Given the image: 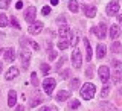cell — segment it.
<instances>
[{
  "instance_id": "obj_20",
  "label": "cell",
  "mask_w": 122,
  "mask_h": 111,
  "mask_svg": "<svg viewBox=\"0 0 122 111\" xmlns=\"http://www.w3.org/2000/svg\"><path fill=\"white\" fill-rule=\"evenodd\" d=\"M112 66L114 68V73H122V63L117 59H113L112 61Z\"/></svg>"
},
{
  "instance_id": "obj_40",
  "label": "cell",
  "mask_w": 122,
  "mask_h": 111,
  "mask_svg": "<svg viewBox=\"0 0 122 111\" xmlns=\"http://www.w3.org/2000/svg\"><path fill=\"white\" fill-rule=\"evenodd\" d=\"M15 8H17V9H21V8H23V2H17V5H15Z\"/></svg>"
},
{
  "instance_id": "obj_39",
  "label": "cell",
  "mask_w": 122,
  "mask_h": 111,
  "mask_svg": "<svg viewBox=\"0 0 122 111\" xmlns=\"http://www.w3.org/2000/svg\"><path fill=\"white\" fill-rule=\"evenodd\" d=\"M64 61H66V58H64V56H63V58H61V59L58 61V63H56V66H55V67H56V68H60L61 66H63V63H64Z\"/></svg>"
},
{
  "instance_id": "obj_16",
  "label": "cell",
  "mask_w": 122,
  "mask_h": 111,
  "mask_svg": "<svg viewBox=\"0 0 122 111\" xmlns=\"http://www.w3.org/2000/svg\"><path fill=\"white\" fill-rule=\"evenodd\" d=\"M17 76H18V68L17 67H11L9 70H8V73L5 75V78L8 79V81H11V79L17 78Z\"/></svg>"
},
{
  "instance_id": "obj_11",
  "label": "cell",
  "mask_w": 122,
  "mask_h": 111,
  "mask_svg": "<svg viewBox=\"0 0 122 111\" xmlns=\"http://www.w3.org/2000/svg\"><path fill=\"white\" fill-rule=\"evenodd\" d=\"M58 34H60V37L63 38V40H66V38H70V35H72L70 29H69L66 24H61V28H60V30H58Z\"/></svg>"
},
{
  "instance_id": "obj_45",
  "label": "cell",
  "mask_w": 122,
  "mask_h": 111,
  "mask_svg": "<svg viewBox=\"0 0 122 111\" xmlns=\"http://www.w3.org/2000/svg\"><path fill=\"white\" fill-rule=\"evenodd\" d=\"M0 55H2V49H0Z\"/></svg>"
},
{
  "instance_id": "obj_36",
  "label": "cell",
  "mask_w": 122,
  "mask_h": 111,
  "mask_svg": "<svg viewBox=\"0 0 122 111\" xmlns=\"http://www.w3.org/2000/svg\"><path fill=\"white\" fill-rule=\"evenodd\" d=\"M51 12H52V11H51V6H44L43 9H41V14H43V15H49Z\"/></svg>"
},
{
  "instance_id": "obj_1",
  "label": "cell",
  "mask_w": 122,
  "mask_h": 111,
  "mask_svg": "<svg viewBox=\"0 0 122 111\" xmlns=\"http://www.w3.org/2000/svg\"><path fill=\"white\" fill-rule=\"evenodd\" d=\"M79 91H81V97H82V99H86V101H90V99H93L95 93H96V87H95V84L87 82Z\"/></svg>"
},
{
  "instance_id": "obj_35",
  "label": "cell",
  "mask_w": 122,
  "mask_h": 111,
  "mask_svg": "<svg viewBox=\"0 0 122 111\" xmlns=\"http://www.w3.org/2000/svg\"><path fill=\"white\" fill-rule=\"evenodd\" d=\"M40 104H41V97L38 96L37 99H34V101L30 102V106H32V108H34V106H37V105H40Z\"/></svg>"
},
{
  "instance_id": "obj_37",
  "label": "cell",
  "mask_w": 122,
  "mask_h": 111,
  "mask_svg": "<svg viewBox=\"0 0 122 111\" xmlns=\"http://www.w3.org/2000/svg\"><path fill=\"white\" fill-rule=\"evenodd\" d=\"M55 58H56V52L55 50H51V52H49V59L52 61V59H55Z\"/></svg>"
},
{
  "instance_id": "obj_6",
  "label": "cell",
  "mask_w": 122,
  "mask_h": 111,
  "mask_svg": "<svg viewBox=\"0 0 122 111\" xmlns=\"http://www.w3.org/2000/svg\"><path fill=\"white\" fill-rule=\"evenodd\" d=\"M43 28H44V24L41 21H34V23H30L29 24V34L30 35H37V34H40L41 30H43Z\"/></svg>"
},
{
  "instance_id": "obj_25",
  "label": "cell",
  "mask_w": 122,
  "mask_h": 111,
  "mask_svg": "<svg viewBox=\"0 0 122 111\" xmlns=\"http://www.w3.org/2000/svg\"><path fill=\"white\" fill-rule=\"evenodd\" d=\"M8 26V17L5 14H0V28H5Z\"/></svg>"
},
{
  "instance_id": "obj_10",
  "label": "cell",
  "mask_w": 122,
  "mask_h": 111,
  "mask_svg": "<svg viewBox=\"0 0 122 111\" xmlns=\"http://www.w3.org/2000/svg\"><path fill=\"white\" fill-rule=\"evenodd\" d=\"M82 11H84V14H86V17H89V18H93L95 15H96V8L95 6L82 5Z\"/></svg>"
},
{
  "instance_id": "obj_12",
  "label": "cell",
  "mask_w": 122,
  "mask_h": 111,
  "mask_svg": "<svg viewBox=\"0 0 122 111\" xmlns=\"http://www.w3.org/2000/svg\"><path fill=\"white\" fill-rule=\"evenodd\" d=\"M3 58H5L6 63H12L14 58H15V50H14V49H11V47L6 49L5 53H3Z\"/></svg>"
},
{
  "instance_id": "obj_9",
  "label": "cell",
  "mask_w": 122,
  "mask_h": 111,
  "mask_svg": "<svg viewBox=\"0 0 122 111\" xmlns=\"http://www.w3.org/2000/svg\"><path fill=\"white\" fill-rule=\"evenodd\" d=\"M99 79H101L104 84L108 82V79H110V70H108V67H107V66H101V67H99Z\"/></svg>"
},
{
  "instance_id": "obj_26",
  "label": "cell",
  "mask_w": 122,
  "mask_h": 111,
  "mask_svg": "<svg viewBox=\"0 0 122 111\" xmlns=\"http://www.w3.org/2000/svg\"><path fill=\"white\" fill-rule=\"evenodd\" d=\"M11 5V0H0V9H8Z\"/></svg>"
},
{
  "instance_id": "obj_4",
  "label": "cell",
  "mask_w": 122,
  "mask_h": 111,
  "mask_svg": "<svg viewBox=\"0 0 122 111\" xmlns=\"http://www.w3.org/2000/svg\"><path fill=\"white\" fill-rule=\"evenodd\" d=\"M105 12L108 17H113V15H116L117 12H119V3L116 2V0H113V2H110L108 5H107L105 8Z\"/></svg>"
},
{
  "instance_id": "obj_14",
  "label": "cell",
  "mask_w": 122,
  "mask_h": 111,
  "mask_svg": "<svg viewBox=\"0 0 122 111\" xmlns=\"http://www.w3.org/2000/svg\"><path fill=\"white\" fill-rule=\"evenodd\" d=\"M69 97H70V91H67V90H61V91H58V94H56V101L58 102H64V101H67Z\"/></svg>"
},
{
  "instance_id": "obj_34",
  "label": "cell",
  "mask_w": 122,
  "mask_h": 111,
  "mask_svg": "<svg viewBox=\"0 0 122 111\" xmlns=\"http://www.w3.org/2000/svg\"><path fill=\"white\" fill-rule=\"evenodd\" d=\"M40 68H41V72H43V75H47L49 73V66H47V64H41V66H40Z\"/></svg>"
},
{
  "instance_id": "obj_3",
  "label": "cell",
  "mask_w": 122,
  "mask_h": 111,
  "mask_svg": "<svg viewBox=\"0 0 122 111\" xmlns=\"http://www.w3.org/2000/svg\"><path fill=\"white\" fill-rule=\"evenodd\" d=\"M92 32H93L98 38L104 40V38H107V24L105 23H99L98 28H92Z\"/></svg>"
},
{
  "instance_id": "obj_38",
  "label": "cell",
  "mask_w": 122,
  "mask_h": 111,
  "mask_svg": "<svg viewBox=\"0 0 122 111\" xmlns=\"http://www.w3.org/2000/svg\"><path fill=\"white\" fill-rule=\"evenodd\" d=\"M43 111H58V110H56V106H44Z\"/></svg>"
},
{
  "instance_id": "obj_43",
  "label": "cell",
  "mask_w": 122,
  "mask_h": 111,
  "mask_svg": "<svg viewBox=\"0 0 122 111\" xmlns=\"http://www.w3.org/2000/svg\"><path fill=\"white\" fill-rule=\"evenodd\" d=\"M51 3H52L53 6H55V5H58V0H51Z\"/></svg>"
},
{
  "instance_id": "obj_31",
  "label": "cell",
  "mask_w": 122,
  "mask_h": 111,
  "mask_svg": "<svg viewBox=\"0 0 122 111\" xmlns=\"http://www.w3.org/2000/svg\"><path fill=\"white\" fill-rule=\"evenodd\" d=\"M67 46H69V43H67V41L61 40L60 43H58V49H61V50H64V49H67Z\"/></svg>"
},
{
  "instance_id": "obj_23",
  "label": "cell",
  "mask_w": 122,
  "mask_h": 111,
  "mask_svg": "<svg viewBox=\"0 0 122 111\" xmlns=\"http://www.w3.org/2000/svg\"><path fill=\"white\" fill-rule=\"evenodd\" d=\"M70 88L72 90H78L79 88V79L78 78H75V79H72V81H70Z\"/></svg>"
},
{
  "instance_id": "obj_7",
  "label": "cell",
  "mask_w": 122,
  "mask_h": 111,
  "mask_svg": "<svg viewBox=\"0 0 122 111\" xmlns=\"http://www.w3.org/2000/svg\"><path fill=\"white\" fill-rule=\"evenodd\" d=\"M20 59H21L23 68H28V67H29V61H30V52L28 50V49H21V52H20Z\"/></svg>"
},
{
  "instance_id": "obj_29",
  "label": "cell",
  "mask_w": 122,
  "mask_h": 111,
  "mask_svg": "<svg viewBox=\"0 0 122 111\" xmlns=\"http://www.w3.org/2000/svg\"><path fill=\"white\" fill-rule=\"evenodd\" d=\"M11 26H12V28H15V29H20V24H18V20H17V18H15V17H12V18H11Z\"/></svg>"
},
{
  "instance_id": "obj_18",
  "label": "cell",
  "mask_w": 122,
  "mask_h": 111,
  "mask_svg": "<svg viewBox=\"0 0 122 111\" xmlns=\"http://www.w3.org/2000/svg\"><path fill=\"white\" fill-rule=\"evenodd\" d=\"M84 46H86V55H87V61L92 59V47H90V41L87 38H84Z\"/></svg>"
},
{
  "instance_id": "obj_27",
  "label": "cell",
  "mask_w": 122,
  "mask_h": 111,
  "mask_svg": "<svg viewBox=\"0 0 122 111\" xmlns=\"http://www.w3.org/2000/svg\"><path fill=\"white\" fill-rule=\"evenodd\" d=\"M112 52H114V53H119V52H121V43L114 41L113 46H112Z\"/></svg>"
},
{
  "instance_id": "obj_5",
  "label": "cell",
  "mask_w": 122,
  "mask_h": 111,
  "mask_svg": "<svg viewBox=\"0 0 122 111\" xmlns=\"http://www.w3.org/2000/svg\"><path fill=\"white\" fill-rule=\"evenodd\" d=\"M82 64V56H81V52L78 50V49L75 47L73 53H72V66H73L75 68H79Z\"/></svg>"
},
{
  "instance_id": "obj_28",
  "label": "cell",
  "mask_w": 122,
  "mask_h": 111,
  "mask_svg": "<svg viewBox=\"0 0 122 111\" xmlns=\"http://www.w3.org/2000/svg\"><path fill=\"white\" fill-rule=\"evenodd\" d=\"M86 76H87V78H93V66H92V64H90V66L89 67H87V70H86Z\"/></svg>"
},
{
  "instance_id": "obj_13",
  "label": "cell",
  "mask_w": 122,
  "mask_h": 111,
  "mask_svg": "<svg viewBox=\"0 0 122 111\" xmlns=\"http://www.w3.org/2000/svg\"><path fill=\"white\" fill-rule=\"evenodd\" d=\"M15 102H17V93L14 90H9V93H8V105L12 108L15 105Z\"/></svg>"
},
{
  "instance_id": "obj_15",
  "label": "cell",
  "mask_w": 122,
  "mask_h": 111,
  "mask_svg": "<svg viewBox=\"0 0 122 111\" xmlns=\"http://www.w3.org/2000/svg\"><path fill=\"white\" fill-rule=\"evenodd\" d=\"M117 37H121V29L117 24H112V28H110V38H113V40H116Z\"/></svg>"
},
{
  "instance_id": "obj_22",
  "label": "cell",
  "mask_w": 122,
  "mask_h": 111,
  "mask_svg": "<svg viewBox=\"0 0 122 111\" xmlns=\"http://www.w3.org/2000/svg\"><path fill=\"white\" fill-rule=\"evenodd\" d=\"M75 108H79V101H76V99L70 101L67 105V110H75Z\"/></svg>"
},
{
  "instance_id": "obj_19",
  "label": "cell",
  "mask_w": 122,
  "mask_h": 111,
  "mask_svg": "<svg viewBox=\"0 0 122 111\" xmlns=\"http://www.w3.org/2000/svg\"><path fill=\"white\" fill-rule=\"evenodd\" d=\"M99 108H102L105 111H117L116 106L112 105V104H108V102H101V104H99Z\"/></svg>"
},
{
  "instance_id": "obj_2",
  "label": "cell",
  "mask_w": 122,
  "mask_h": 111,
  "mask_svg": "<svg viewBox=\"0 0 122 111\" xmlns=\"http://www.w3.org/2000/svg\"><path fill=\"white\" fill-rule=\"evenodd\" d=\"M55 85H56V82H55V79H53V78H46L44 81H43V88H44V93L47 94V96H51V94H52V91L55 90Z\"/></svg>"
},
{
  "instance_id": "obj_44",
  "label": "cell",
  "mask_w": 122,
  "mask_h": 111,
  "mask_svg": "<svg viewBox=\"0 0 122 111\" xmlns=\"http://www.w3.org/2000/svg\"><path fill=\"white\" fill-rule=\"evenodd\" d=\"M2 70H3V64L0 63V73H2Z\"/></svg>"
},
{
  "instance_id": "obj_32",
  "label": "cell",
  "mask_w": 122,
  "mask_h": 111,
  "mask_svg": "<svg viewBox=\"0 0 122 111\" xmlns=\"http://www.w3.org/2000/svg\"><path fill=\"white\" fill-rule=\"evenodd\" d=\"M60 76H61L63 79H67V78H70V70H63V72L60 73Z\"/></svg>"
},
{
  "instance_id": "obj_24",
  "label": "cell",
  "mask_w": 122,
  "mask_h": 111,
  "mask_svg": "<svg viewBox=\"0 0 122 111\" xmlns=\"http://www.w3.org/2000/svg\"><path fill=\"white\" fill-rule=\"evenodd\" d=\"M108 93H110V85H108V84H105L104 88L101 90V97H107V96H108Z\"/></svg>"
},
{
  "instance_id": "obj_8",
  "label": "cell",
  "mask_w": 122,
  "mask_h": 111,
  "mask_svg": "<svg viewBox=\"0 0 122 111\" xmlns=\"http://www.w3.org/2000/svg\"><path fill=\"white\" fill-rule=\"evenodd\" d=\"M35 17H37V9L34 6H29L25 12V20L28 23H34L35 21Z\"/></svg>"
},
{
  "instance_id": "obj_41",
  "label": "cell",
  "mask_w": 122,
  "mask_h": 111,
  "mask_svg": "<svg viewBox=\"0 0 122 111\" xmlns=\"http://www.w3.org/2000/svg\"><path fill=\"white\" fill-rule=\"evenodd\" d=\"M117 20H119V24H122V14L117 15Z\"/></svg>"
},
{
  "instance_id": "obj_21",
  "label": "cell",
  "mask_w": 122,
  "mask_h": 111,
  "mask_svg": "<svg viewBox=\"0 0 122 111\" xmlns=\"http://www.w3.org/2000/svg\"><path fill=\"white\" fill-rule=\"evenodd\" d=\"M69 9H70L72 12H78V9H79L78 2H76V0H69Z\"/></svg>"
},
{
  "instance_id": "obj_33",
  "label": "cell",
  "mask_w": 122,
  "mask_h": 111,
  "mask_svg": "<svg viewBox=\"0 0 122 111\" xmlns=\"http://www.w3.org/2000/svg\"><path fill=\"white\" fill-rule=\"evenodd\" d=\"M30 82H32V85H38V78H37V73H32V75H30Z\"/></svg>"
},
{
  "instance_id": "obj_42",
  "label": "cell",
  "mask_w": 122,
  "mask_h": 111,
  "mask_svg": "<svg viewBox=\"0 0 122 111\" xmlns=\"http://www.w3.org/2000/svg\"><path fill=\"white\" fill-rule=\"evenodd\" d=\"M23 110H25V108H23V106H21V105H18V106H17V108H15V111H23Z\"/></svg>"
},
{
  "instance_id": "obj_17",
  "label": "cell",
  "mask_w": 122,
  "mask_h": 111,
  "mask_svg": "<svg viewBox=\"0 0 122 111\" xmlns=\"http://www.w3.org/2000/svg\"><path fill=\"white\" fill-rule=\"evenodd\" d=\"M105 53H107V47H105L104 44H98V47H96V56H98V59L104 58Z\"/></svg>"
},
{
  "instance_id": "obj_30",
  "label": "cell",
  "mask_w": 122,
  "mask_h": 111,
  "mask_svg": "<svg viewBox=\"0 0 122 111\" xmlns=\"http://www.w3.org/2000/svg\"><path fill=\"white\" fill-rule=\"evenodd\" d=\"M76 44H78V37L72 34V35H70V46H73V47H75Z\"/></svg>"
}]
</instances>
